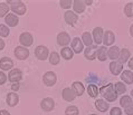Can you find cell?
Wrapping results in <instances>:
<instances>
[{
    "instance_id": "cell-1",
    "label": "cell",
    "mask_w": 133,
    "mask_h": 115,
    "mask_svg": "<svg viewBox=\"0 0 133 115\" xmlns=\"http://www.w3.org/2000/svg\"><path fill=\"white\" fill-rule=\"evenodd\" d=\"M99 92H101V94L103 95V97L106 98V101H109V102L116 101L117 93L114 90V85L112 83H109L106 86H103L101 90H99Z\"/></svg>"
},
{
    "instance_id": "cell-2",
    "label": "cell",
    "mask_w": 133,
    "mask_h": 115,
    "mask_svg": "<svg viewBox=\"0 0 133 115\" xmlns=\"http://www.w3.org/2000/svg\"><path fill=\"white\" fill-rule=\"evenodd\" d=\"M8 3H10L11 5V10L17 13V15H25L26 13V10H27V8H26L25 3L23 1H20V0H8L7 1Z\"/></svg>"
},
{
    "instance_id": "cell-3",
    "label": "cell",
    "mask_w": 133,
    "mask_h": 115,
    "mask_svg": "<svg viewBox=\"0 0 133 115\" xmlns=\"http://www.w3.org/2000/svg\"><path fill=\"white\" fill-rule=\"evenodd\" d=\"M56 80H57V77L54 72H47L43 77V82L46 86H54L56 84Z\"/></svg>"
},
{
    "instance_id": "cell-4",
    "label": "cell",
    "mask_w": 133,
    "mask_h": 115,
    "mask_svg": "<svg viewBox=\"0 0 133 115\" xmlns=\"http://www.w3.org/2000/svg\"><path fill=\"white\" fill-rule=\"evenodd\" d=\"M35 55H36V57L38 58L39 60H46L47 57H48V48L43 46V45L36 47Z\"/></svg>"
},
{
    "instance_id": "cell-5",
    "label": "cell",
    "mask_w": 133,
    "mask_h": 115,
    "mask_svg": "<svg viewBox=\"0 0 133 115\" xmlns=\"http://www.w3.org/2000/svg\"><path fill=\"white\" fill-rule=\"evenodd\" d=\"M8 78L14 84L18 83V82H20L21 78H23V72H21L20 69H18V68H14V69L10 70V73L8 75Z\"/></svg>"
},
{
    "instance_id": "cell-6",
    "label": "cell",
    "mask_w": 133,
    "mask_h": 115,
    "mask_svg": "<svg viewBox=\"0 0 133 115\" xmlns=\"http://www.w3.org/2000/svg\"><path fill=\"white\" fill-rule=\"evenodd\" d=\"M15 56L18 59H20V60H25V59H27L29 56V50L26 47L18 46L15 48Z\"/></svg>"
},
{
    "instance_id": "cell-7",
    "label": "cell",
    "mask_w": 133,
    "mask_h": 115,
    "mask_svg": "<svg viewBox=\"0 0 133 115\" xmlns=\"http://www.w3.org/2000/svg\"><path fill=\"white\" fill-rule=\"evenodd\" d=\"M19 42L23 46L29 47V46L32 45V43H34V38H32L31 34H29V32H23V34L19 36Z\"/></svg>"
},
{
    "instance_id": "cell-8",
    "label": "cell",
    "mask_w": 133,
    "mask_h": 115,
    "mask_svg": "<svg viewBox=\"0 0 133 115\" xmlns=\"http://www.w3.org/2000/svg\"><path fill=\"white\" fill-rule=\"evenodd\" d=\"M97 45L95 46H90V47H86V49L84 51V56L88 60H94L96 58V51H97Z\"/></svg>"
},
{
    "instance_id": "cell-9",
    "label": "cell",
    "mask_w": 133,
    "mask_h": 115,
    "mask_svg": "<svg viewBox=\"0 0 133 115\" xmlns=\"http://www.w3.org/2000/svg\"><path fill=\"white\" fill-rule=\"evenodd\" d=\"M54 106H55V102H54V99L50 97H46L40 102V107H42L45 112H50V111L54 109Z\"/></svg>"
},
{
    "instance_id": "cell-10",
    "label": "cell",
    "mask_w": 133,
    "mask_h": 115,
    "mask_svg": "<svg viewBox=\"0 0 133 115\" xmlns=\"http://www.w3.org/2000/svg\"><path fill=\"white\" fill-rule=\"evenodd\" d=\"M71 42V37L67 32L63 31V32H59L57 36V44L59 46H63V47H66Z\"/></svg>"
},
{
    "instance_id": "cell-11",
    "label": "cell",
    "mask_w": 133,
    "mask_h": 115,
    "mask_svg": "<svg viewBox=\"0 0 133 115\" xmlns=\"http://www.w3.org/2000/svg\"><path fill=\"white\" fill-rule=\"evenodd\" d=\"M83 47H84V44L78 37H75V38L72 40V50L75 54H79L81 51L83 50Z\"/></svg>"
},
{
    "instance_id": "cell-12",
    "label": "cell",
    "mask_w": 133,
    "mask_h": 115,
    "mask_svg": "<svg viewBox=\"0 0 133 115\" xmlns=\"http://www.w3.org/2000/svg\"><path fill=\"white\" fill-rule=\"evenodd\" d=\"M64 19L68 25L74 26L77 23V20H78V17H77V15L74 11H66L64 15Z\"/></svg>"
},
{
    "instance_id": "cell-13",
    "label": "cell",
    "mask_w": 133,
    "mask_h": 115,
    "mask_svg": "<svg viewBox=\"0 0 133 115\" xmlns=\"http://www.w3.org/2000/svg\"><path fill=\"white\" fill-rule=\"evenodd\" d=\"M123 70V65L121 64L120 62H116L114 60L110 64V72L113 74V75L117 76L119 74H121V72Z\"/></svg>"
},
{
    "instance_id": "cell-14",
    "label": "cell",
    "mask_w": 133,
    "mask_h": 115,
    "mask_svg": "<svg viewBox=\"0 0 133 115\" xmlns=\"http://www.w3.org/2000/svg\"><path fill=\"white\" fill-rule=\"evenodd\" d=\"M114 40H115V35L113 34L112 31H105L104 32V36H103V44H104V46H111L113 45Z\"/></svg>"
},
{
    "instance_id": "cell-15",
    "label": "cell",
    "mask_w": 133,
    "mask_h": 115,
    "mask_svg": "<svg viewBox=\"0 0 133 115\" xmlns=\"http://www.w3.org/2000/svg\"><path fill=\"white\" fill-rule=\"evenodd\" d=\"M103 36H104V32L101 27H96L93 30V40L96 45H99L103 42Z\"/></svg>"
},
{
    "instance_id": "cell-16",
    "label": "cell",
    "mask_w": 133,
    "mask_h": 115,
    "mask_svg": "<svg viewBox=\"0 0 133 115\" xmlns=\"http://www.w3.org/2000/svg\"><path fill=\"white\" fill-rule=\"evenodd\" d=\"M62 95H63V98H64V101H66V102H72L76 97V94L74 93V91L72 90V88H68V87L64 88V91H63V94Z\"/></svg>"
},
{
    "instance_id": "cell-17",
    "label": "cell",
    "mask_w": 133,
    "mask_h": 115,
    "mask_svg": "<svg viewBox=\"0 0 133 115\" xmlns=\"http://www.w3.org/2000/svg\"><path fill=\"white\" fill-rule=\"evenodd\" d=\"M14 67V62L8 57H2L0 59V68L2 70H9Z\"/></svg>"
},
{
    "instance_id": "cell-18",
    "label": "cell",
    "mask_w": 133,
    "mask_h": 115,
    "mask_svg": "<svg viewBox=\"0 0 133 115\" xmlns=\"http://www.w3.org/2000/svg\"><path fill=\"white\" fill-rule=\"evenodd\" d=\"M5 21L6 24L9 26V27H16V26L19 24V19H18V17L14 13H8L5 18Z\"/></svg>"
},
{
    "instance_id": "cell-19",
    "label": "cell",
    "mask_w": 133,
    "mask_h": 115,
    "mask_svg": "<svg viewBox=\"0 0 133 115\" xmlns=\"http://www.w3.org/2000/svg\"><path fill=\"white\" fill-rule=\"evenodd\" d=\"M19 103V96H18L16 93H9L8 95H7V104H8L9 106H16L17 104Z\"/></svg>"
},
{
    "instance_id": "cell-20",
    "label": "cell",
    "mask_w": 133,
    "mask_h": 115,
    "mask_svg": "<svg viewBox=\"0 0 133 115\" xmlns=\"http://www.w3.org/2000/svg\"><path fill=\"white\" fill-rule=\"evenodd\" d=\"M73 9L76 13H82L85 11V2L82 0H75L73 1Z\"/></svg>"
},
{
    "instance_id": "cell-21",
    "label": "cell",
    "mask_w": 133,
    "mask_h": 115,
    "mask_svg": "<svg viewBox=\"0 0 133 115\" xmlns=\"http://www.w3.org/2000/svg\"><path fill=\"white\" fill-rule=\"evenodd\" d=\"M119 56H120V48L119 47L113 46L108 50V57L112 59L113 62L116 60V59H119Z\"/></svg>"
},
{
    "instance_id": "cell-22",
    "label": "cell",
    "mask_w": 133,
    "mask_h": 115,
    "mask_svg": "<svg viewBox=\"0 0 133 115\" xmlns=\"http://www.w3.org/2000/svg\"><path fill=\"white\" fill-rule=\"evenodd\" d=\"M72 90L76 94V96H82L85 88H84V85L82 83H79V82H74L73 85H72Z\"/></svg>"
},
{
    "instance_id": "cell-23",
    "label": "cell",
    "mask_w": 133,
    "mask_h": 115,
    "mask_svg": "<svg viewBox=\"0 0 133 115\" xmlns=\"http://www.w3.org/2000/svg\"><path fill=\"white\" fill-rule=\"evenodd\" d=\"M131 54H130V50L127 49V48H123V49L120 50V56H119V62L121 63V64H125L129 58H130Z\"/></svg>"
},
{
    "instance_id": "cell-24",
    "label": "cell",
    "mask_w": 133,
    "mask_h": 115,
    "mask_svg": "<svg viewBox=\"0 0 133 115\" xmlns=\"http://www.w3.org/2000/svg\"><path fill=\"white\" fill-rule=\"evenodd\" d=\"M121 79L129 85L132 84L133 83V73L131 70H124V72H122V74H121Z\"/></svg>"
},
{
    "instance_id": "cell-25",
    "label": "cell",
    "mask_w": 133,
    "mask_h": 115,
    "mask_svg": "<svg viewBox=\"0 0 133 115\" xmlns=\"http://www.w3.org/2000/svg\"><path fill=\"white\" fill-rule=\"evenodd\" d=\"M96 57L99 62H105L108 58V50L106 47H98V49L96 51Z\"/></svg>"
},
{
    "instance_id": "cell-26",
    "label": "cell",
    "mask_w": 133,
    "mask_h": 115,
    "mask_svg": "<svg viewBox=\"0 0 133 115\" xmlns=\"http://www.w3.org/2000/svg\"><path fill=\"white\" fill-rule=\"evenodd\" d=\"M61 55H62V57L64 59H66V60H69V59H72L73 56H74V51L69 47H64L62 49V51H61Z\"/></svg>"
},
{
    "instance_id": "cell-27",
    "label": "cell",
    "mask_w": 133,
    "mask_h": 115,
    "mask_svg": "<svg viewBox=\"0 0 133 115\" xmlns=\"http://www.w3.org/2000/svg\"><path fill=\"white\" fill-rule=\"evenodd\" d=\"M95 106H96V109L99 112H105V111L109 110V104L106 103L104 99H97V101L95 102Z\"/></svg>"
},
{
    "instance_id": "cell-28",
    "label": "cell",
    "mask_w": 133,
    "mask_h": 115,
    "mask_svg": "<svg viewBox=\"0 0 133 115\" xmlns=\"http://www.w3.org/2000/svg\"><path fill=\"white\" fill-rule=\"evenodd\" d=\"M82 42L84 45L90 47V46H92V44H93V37H92V35L88 31H85L82 35Z\"/></svg>"
},
{
    "instance_id": "cell-29",
    "label": "cell",
    "mask_w": 133,
    "mask_h": 115,
    "mask_svg": "<svg viewBox=\"0 0 133 115\" xmlns=\"http://www.w3.org/2000/svg\"><path fill=\"white\" fill-rule=\"evenodd\" d=\"M120 105H121L122 107H124V110H125L127 107L133 105L132 98L130 97V96H128V95H124L123 97H121V99H120Z\"/></svg>"
},
{
    "instance_id": "cell-30",
    "label": "cell",
    "mask_w": 133,
    "mask_h": 115,
    "mask_svg": "<svg viewBox=\"0 0 133 115\" xmlns=\"http://www.w3.org/2000/svg\"><path fill=\"white\" fill-rule=\"evenodd\" d=\"M87 93H88V95L91 96V97H93V98H95V97H97V95H98V88H97V86L96 85H94V84H90L87 86Z\"/></svg>"
},
{
    "instance_id": "cell-31",
    "label": "cell",
    "mask_w": 133,
    "mask_h": 115,
    "mask_svg": "<svg viewBox=\"0 0 133 115\" xmlns=\"http://www.w3.org/2000/svg\"><path fill=\"white\" fill-rule=\"evenodd\" d=\"M59 60H61V56L56 51H53V53L49 55V63L51 65H58Z\"/></svg>"
},
{
    "instance_id": "cell-32",
    "label": "cell",
    "mask_w": 133,
    "mask_h": 115,
    "mask_svg": "<svg viewBox=\"0 0 133 115\" xmlns=\"http://www.w3.org/2000/svg\"><path fill=\"white\" fill-rule=\"evenodd\" d=\"M114 90H115L117 95H119V94H124V93L127 92V87H125V85L123 83H115Z\"/></svg>"
},
{
    "instance_id": "cell-33",
    "label": "cell",
    "mask_w": 133,
    "mask_h": 115,
    "mask_svg": "<svg viewBox=\"0 0 133 115\" xmlns=\"http://www.w3.org/2000/svg\"><path fill=\"white\" fill-rule=\"evenodd\" d=\"M124 13L127 17H133V3L128 2L124 7Z\"/></svg>"
},
{
    "instance_id": "cell-34",
    "label": "cell",
    "mask_w": 133,
    "mask_h": 115,
    "mask_svg": "<svg viewBox=\"0 0 133 115\" xmlns=\"http://www.w3.org/2000/svg\"><path fill=\"white\" fill-rule=\"evenodd\" d=\"M8 11H9L8 5H7V3H5V2H1V3H0V17L7 16Z\"/></svg>"
},
{
    "instance_id": "cell-35",
    "label": "cell",
    "mask_w": 133,
    "mask_h": 115,
    "mask_svg": "<svg viewBox=\"0 0 133 115\" xmlns=\"http://www.w3.org/2000/svg\"><path fill=\"white\" fill-rule=\"evenodd\" d=\"M79 111L76 106H68L65 111V115H78Z\"/></svg>"
},
{
    "instance_id": "cell-36",
    "label": "cell",
    "mask_w": 133,
    "mask_h": 115,
    "mask_svg": "<svg viewBox=\"0 0 133 115\" xmlns=\"http://www.w3.org/2000/svg\"><path fill=\"white\" fill-rule=\"evenodd\" d=\"M9 32H10V30H9V28L7 27L6 25H0V36L1 37H7L9 35Z\"/></svg>"
},
{
    "instance_id": "cell-37",
    "label": "cell",
    "mask_w": 133,
    "mask_h": 115,
    "mask_svg": "<svg viewBox=\"0 0 133 115\" xmlns=\"http://www.w3.org/2000/svg\"><path fill=\"white\" fill-rule=\"evenodd\" d=\"M59 5L63 9H68V8H71V6L73 5V1L72 0H61Z\"/></svg>"
},
{
    "instance_id": "cell-38",
    "label": "cell",
    "mask_w": 133,
    "mask_h": 115,
    "mask_svg": "<svg viewBox=\"0 0 133 115\" xmlns=\"http://www.w3.org/2000/svg\"><path fill=\"white\" fill-rule=\"evenodd\" d=\"M110 115H122V110L120 107H113L110 112Z\"/></svg>"
},
{
    "instance_id": "cell-39",
    "label": "cell",
    "mask_w": 133,
    "mask_h": 115,
    "mask_svg": "<svg viewBox=\"0 0 133 115\" xmlns=\"http://www.w3.org/2000/svg\"><path fill=\"white\" fill-rule=\"evenodd\" d=\"M7 80V75L3 72H0V85L5 84Z\"/></svg>"
},
{
    "instance_id": "cell-40",
    "label": "cell",
    "mask_w": 133,
    "mask_h": 115,
    "mask_svg": "<svg viewBox=\"0 0 133 115\" xmlns=\"http://www.w3.org/2000/svg\"><path fill=\"white\" fill-rule=\"evenodd\" d=\"M86 79H87L88 83H93V82H96L97 80V76H95L94 74H90V76H88Z\"/></svg>"
},
{
    "instance_id": "cell-41",
    "label": "cell",
    "mask_w": 133,
    "mask_h": 115,
    "mask_svg": "<svg viewBox=\"0 0 133 115\" xmlns=\"http://www.w3.org/2000/svg\"><path fill=\"white\" fill-rule=\"evenodd\" d=\"M124 112L127 113V115H133V105L127 107V109L124 110Z\"/></svg>"
},
{
    "instance_id": "cell-42",
    "label": "cell",
    "mask_w": 133,
    "mask_h": 115,
    "mask_svg": "<svg viewBox=\"0 0 133 115\" xmlns=\"http://www.w3.org/2000/svg\"><path fill=\"white\" fill-rule=\"evenodd\" d=\"M11 90H12L14 92H17L18 90H19V84H18V83H15V84H12Z\"/></svg>"
},
{
    "instance_id": "cell-43",
    "label": "cell",
    "mask_w": 133,
    "mask_h": 115,
    "mask_svg": "<svg viewBox=\"0 0 133 115\" xmlns=\"http://www.w3.org/2000/svg\"><path fill=\"white\" fill-rule=\"evenodd\" d=\"M129 67H130V69L131 70H133V57L129 60Z\"/></svg>"
},
{
    "instance_id": "cell-44",
    "label": "cell",
    "mask_w": 133,
    "mask_h": 115,
    "mask_svg": "<svg viewBox=\"0 0 133 115\" xmlns=\"http://www.w3.org/2000/svg\"><path fill=\"white\" fill-rule=\"evenodd\" d=\"M3 47H5V42H3V40L0 38V50H2Z\"/></svg>"
},
{
    "instance_id": "cell-45",
    "label": "cell",
    "mask_w": 133,
    "mask_h": 115,
    "mask_svg": "<svg viewBox=\"0 0 133 115\" xmlns=\"http://www.w3.org/2000/svg\"><path fill=\"white\" fill-rule=\"evenodd\" d=\"M0 115H10V113L8 112V111L2 110V111H0Z\"/></svg>"
},
{
    "instance_id": "cell-46",
    "label": "cell",
    "mask_w": 133,
    "mask_h": 115,
    "mask_svg": "<svg viewBox=\"0 0 133 115\" xmlns=\"http://www.w3.org/2000/svg\"><path fill=\"white\" fill-rule=\"evenodd\" d=\"M85 2V5H88V6H91L92 3H93V1L92 0H86V1H84Z\"/></svg>"
},
{
    "instance_id": "cell-47",
    "label": "cell",
    "mask_w": 133,
    "mask_h": 115,
    "mask_svg": "<svg viewBox=\"0 0 133 115\" xmlns=\"http://www.w3.org/2000/svg\"><path fill=\"white\" fill-rule=\"evenodd\" d=\"M130 34H131V36L133 37V25H132L131 27H130Z\"/></svg>"
},
{
    "instance_id": "cell-48",
    "label": "cell",
    "mask_w": 133,
    "mask_h": 115,
    "mask_svg": "<svg viewBox=\"0 0 133 115\" xmlns=\"http://www.w3.org/2000/svg\"><path fill=\"white\" fill-rule=\"evenodd\" d=\"M131 95H132V97H133V90L131 91Z\"/></svg>"
},
{
    "instance_id": "cell-49",
    "label": "cell",
    "mask_w": 133,
    "mask_h": 115,
    "mask_svg": "<svg viewBox=\"0 0 133 115\" xmlns=\"http://www.w3.org/2000/svg\"><path fill=\"white\" fill-rule=\"evenodd\" d=\"M91 115H95V114H91Z\"/></svg>"
}]
</instances>
